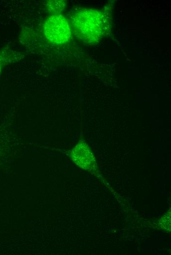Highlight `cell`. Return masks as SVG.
<instances>
[{
  "label": "cell",
  "instance_id": "obj_1",
  "mask_svg": "<svg viewBox=\"0 0 171 255\" xmlns=\"http://www.w3.org/2000/svg\"><path fill=\"white\" fill-rule=\"evenodd\" d=\"M108 22L101 11L94 9L84 8L75 13L71 25L76 35L89 44L98 42L104 35Z\"/></svg>",
  "mask_w": 171,
  "mask_h": 255
},
{
  "label": "cell",
  "instance_id": "obj_2",
  "mask_svg": "<svg viewBox=\"0 0 171 255\" xmlns=\"http://www.w3.org/2000/svg\"><path fill=\"white\" fill-rule=\"evenodd\" d=\"M44 33L50 42L63 44L67 42L71 36V29L67 20L61 14H52L45 21Z\"/></svg>",
  "mask_w": 171,
  "mask_h": 255
},
{
  "label": "cell",
  "instance_id": "obj_3",
  "mask_svg": "<svg viewBox=\"0 0 171 255\" xmlns=\"http://www.w3.org/2000/svg\"><path fill=\"white\" fill-rule=\"evenodd\" d=\"M72 161L79 167L89 170L94 165L95 158L90 148L84 141L79 142L71 152Z\"/></svg>",
  "mask_w": 171,
  "mask_h": 255
},
{
  "label": "cell",
  "instance_id": "obj_4",
  "mask_svg": "<svg viewBox=\"0 0 171 255\" xmlns=\"http://www.w3.org/2000/svg\"><path fill=\"white\" fill-rule=\"evenodd\" d=\"M65 5L63 0H50L47 3V8L53 14H58L64 9Z\"/></svg>",
  "mask_w": 171,
  "mask_h": 255
}]
</instances>
